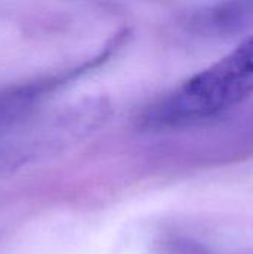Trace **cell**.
<instances>
[{
	"label": "cell",
	"mask_w": 253,
	"mask_h": 254,
	"mask_svg": "<svg viewBox=\"0 0 253 254\" xmlns=\"http://www.w3.org/2000/svg\"><path fill=\"white\" fill-rule=\"evenodd\" d=\"M253 94V36L234 51L183 82L154 106L146 124L177 127L213 118L246 101Z\"/></svg>",
	"instance_id": "cell-1"
}]
</instances>
